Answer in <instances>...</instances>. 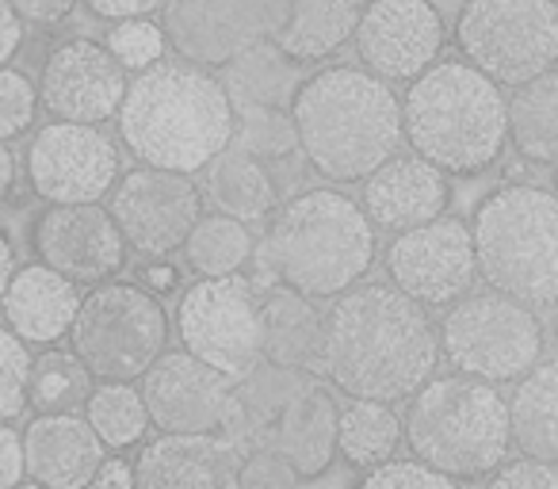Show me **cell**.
<instances>
[{
  "label": "cell",
  "instance_id": "6da1fadb",
  "mask_svg": "<svg viewBox=\"0 0 558 489\" xmlns=\"http://www.w3.org/2000/svg\"><path fill=\"white\" fill-rule=\"evenodd\" d=\"M440 364V329L428 306L395 283H364L333 298L326 314L322 375L349 398L402 402L413 398Z\"/></svg>",
  "mask_w": 558,
  "mask_h": 489
},
{
  "label": "cell",
  "instance_id": "7a4b0ae2",
  "mask_svg": "<svg viewBox=\"0 0 558 489\" xmlns=\"http://www.w3.org/2000/svg\"><path fill=\"white\" fill-rule=\"evenodd\" d=\"M233 108L222 77L203 65L154 62L126 85L119 138L142 164L169 172H203L233 142Z\"/></svg>",
  "mask_w": 558,
  "mask_h": 489
},
{
  "label": "cell",
  "instance_id": "3957f363",
  "mask_svg": "<svg viewBox=\"0 0 558 489\" xmlns=\"http://www.w3.org/2000/svg\"><path fill=\"white\" fill-rule=\"evenodd\" d=\"M291 119L311 169L333 184L367 180L405 138L402 100L390 81L352 65H329L299 81Z\"/></svg>",
  "mask_w": 558,
  "mask_h": 489
},
{
  "label": "cell",
  "instance_id": "277c9868",
  "mask_svg": "<svg viewBox=\"0 0 558 489\" xmlns=\"http://www.w3.org/2000/svg\"><path fill=\"white\" fill-rule=\"evenodd\" d=\"M264 276L306 298H337L356 288L379 260L375 222L352 195L311 187L271 215L264 241H256Z\"/></svg>",
  "mask_w": 558,
  "mask_h": 489
},
{
  "label": "cell",
  "instance_id": "5b68a950",
  "mask_svg": "<svg viewBox=\"0 0 558 489\" xmlns=\"http://www.w3.org/2000/svg\"><path fill=\"white\" fill-rule=\"evenodd\" d=\"M402 131L413 154L448 176H482L509 146V100L466 58L433 62L405 88Z\"/></svg>",
  "mask_w": 558,
  "mask_h": 489
},
{
  "label": "cell",
  "instance_id": "8992f818",
  "mask_svg": "<svg viewBox=\"0 0 558 489\" xmlns=\"http://www.w3.org/2000/svg\"><path fill=\"white\" fill-rule=\"evenodd\" d=\"M402 436L413 459L436 466L451 481L489 478L512 448L509 402L497 394V382L463 371L433 375L410 398Z\"/></svg>",
  "mask_w": 558,
  "mask_h": 489
},
{
  "label": "cell",
  "instance_id": "52a82bcc",
  "mask_svg": "<svg viewBox=\"0 0 558 489\" xmlns=\"http://www.w3.org/2000/svg\"><path fill=\"white\" fill-rule=\"evenodd\" d=\"M478 280L527 306H558V195L494 187L471 218Z\"/></svg>",
  "mask_w": 558,
  "mask_h": 489
},
{
  "label": "cell",
  "instance_id": "ba28073f",
  "mask_svg": "<svg viewBox=\"0 0 558 489\" xmlns=\"http://www.w3.org/2000/svg\"><path fill=\"white\" fill-rule=\"evenodd\" d=\"M70 344L93 379L134 382L149 371L169 344V314L161 295L142 283L104 280L81 298L70 326Z\"/></svg>",
  "mask_w": 558,
  "mask_h": 489
},
{
  "label": "cell",
  "instance_id": "9c48e42d",
  "mask_svg": "<svg viewBox=\"0 0 558 489\" xmlns=\"http://www.w3.org/2000/svg\"><path fill=\"white\" fill-rule=\"evenodd\" d=\"M440 356L456 371L486 382H517L543 356V321L535 306L486 288L451 303L440 321Z\"/></svg>",
  "mask_w": 558,
  "mask_h": 489
},
{
  "label": "cell",
  "instance_id": "30bf717a",
  "mask_svg": "<svg viewBox=\"0 0 558 489\" xmlns=\"http://www.w3.org/2000/svg\"><path fill=\"white\" fill-rule=\"evenodd\" d=\"M456 47L501 88L558 65V0H466Z\"/></svg>",
  "mask_w": 558,
  "mask_h": 489
},
{
  "label": "cell",
  "instance_id": "8fae6325",
  "mask_svg": "<svg viewBox=\"0 0 558 489\" xmlns=\"http://www.w3.org/2000/svg\"><path fill=\"white\" fill-rule=\"evenodd\" d=\"M260 288L248 276H203L180 295L177 337L192 356L241 382L264 364Z\"/></svg>",
  "mask_w": 558,
  "mask_h": 489
},
{
  "label": "cell",
  "instance_id": "7c38bea8",
  "mask_svg": "<svg viewBox=\"0 0 558 489\" xmlns=\"http://www.w3.org/2000/svg\"><path fill=\"white\" fill-rule=\"evenodd\" d=\"M387 276L402 295L421 306L459 303L478 283L471 225L440 215L433 222L398 230L387 249Z\"/></svg>",
  "mask_w": 558,
  "mask_h": 489
},
{
  "label": "cell",
  "instance_id": "4fadbf2b",
  "mask_svg": "<svg viewBox=\"0 0 558 489\" xmlns=\"http://www.w3.org/2000/svg\"><path fill=\"white\" fill-rule=\"evenodd\" d=\"M108 210L123 230L126 249L142 257H172L203 218V192L187 172L142 164L116 180Z\"/></svg>",
  "mask_w": 558,
  "mask_h": 489
},
{
  "label": "cell",
  "instance_id": "5bb4252c",
  "mask_svg": "<svg viewBox=\"0 0 558 489\" xmlns=\"http://www.w3.org/2000/svg\"><path fill=\"white\" fill-rule=\"evenodd\" d=\"M119 176V149L96 123L54 119L27 149V184L47 203H100Z\"/></svg>",
  "mask_w": 558,
  "mask_h": 489
},
{
  "label": "cell",
  "instance_id": "9a60e30c",
  "mask_svg": "<svg viewBox=\"0 0 558 489\" xmlns=\"http://www.w3.org/2000/svg\"><path fill=\"white\" fill-rule=\"evenodd\" d=\"M448 27L433 0H367L352 42L364 62L383 81H413L440 62Z\"/></svg>",
  "mask_w": 558,
  "mask_h": 489
},
{
  "label": "cell",
  "instance_id": "2e32d148",
  "mask_svg": "<svg viewBox=\"0 0 558 489\" xmlns=\"http://www.w3.org/2000/svg\"><path fill=\"white\" fill-rule=\"evenodd\" d=\"M32 249L73 283H104L123 268L126 237L100 203H50L32 225Z\"/></svg>",
  "mask_w": 558,
  "mask_h": 489
},
{
  "label": "cell",
  "instance_id": "e0dca14e",
  "mask_svg": "<svg viewBox=\"0 0 558 489\" xmlns=\"http://www.w3.org/2000/svg\"><path fill=\"white\" fill-rule=\"evenodd\" d=\"M126 96V70L108 42L65 39L47 54L39 73V103L65 123H108Z\"/></svg>",
  "mask_w": 558,
  "mask_h": 489
},
{
  "label": "cell",
  "instance_id": "ac0fdd59",
  "mask_svg": "<svg viewBox=\"0 0 558 489\" xmlns=\"http://www.w3.org/2000/svg\"><path fill=\"white\" fill-rule=\"evenodd\" d=\"M161 27L180 58L203 70H222L248 47L268 39L271 4L268 0H165Z\"/></svg>",
  "mask_w": 558,
  "mask_h": 489
},
{
  "label": "cell",
  "instance_id": "d6986e66",
  "mask_svg": "<svg viewBox=\"0 0 558 489\" xmlns=\"http://www.w3.org/2000/svg\"><path fill=\"white\" fill-rule=\"evenodd\" d=\"M142 398L161 432H218L230 417L233 379L187 349L161 352L142 375Z\"/></svg>",
  "mask_w": 558,
  "mask_h": 489
},
{
  "label": "cell",
  "instance_id": "ffe728a7",
  "mask_svg": "<svg viewBox=\"0 0 558 489\" xmlns=\"http://www.w3.org/2000/svg\"><path fill=\"white\" fill-rule=\"evenodd\" d=\"M245 448L215 432H161L134 459L142 489H230L238 486Z\"/></svg>",
  "mask_w": 558,
  "mask_h": 489
},
{
  "label": "cell",
  "instance_id": "44dd1931",
  "mask_svg": "<svg viewBox=\"0 0 558 489\" xmlns=\"http://www.w3.org/2000/svg\"><path fill=\"white\" fill-rule=\"evenodd\" d=\"M451 207V176L421 154H395L364 180V210L375 230H410Z\"/></svg>",
  "mask_w": 558,
  "mask_h": 489
},
{
  "label": "cell",
  "instance_id": "7402d4cb",
  "mask_svg": "<svg viewBox=\"0 0 558 489\" xmlns=\"http://www.w3.org/2000/svg\"><path fill=\"white\" fill-rule=\"evenodd\" d=\"M108 448L77 413H39L24 432L27 478L50 489H81L96 478Z\"/></svg>",
  "mask_w": 558,
  "mask_h": 489
},
{
  "label": "cell",
  "instance_id": "603a6c76",
  "mask_svg": "<svg viewBox=\"0 0 558 489\" xmlns=\"http://www.w3.org/2000/svg\"><path fill=\"white\" fill-rule=\"evenodd\" d=\"M337 405L333 390L322 382H303L291 394V402L279 409L276 425H271V443L283 451L295 474L303 481H314L333 466L337 459Z\"/></svg>",
  "mask_w": 558,
  "mask_h": 489
},
{
  "label": "cell",
  "instance_id": "cb8c5ba5",
  "mask_svg": "<svg viewBox=\"0 0 558 489\" xmlns=\"http://www.w3.org/2000/svg\"><path fill=\"white\" fill-rule=\"evenodd\" d=\"M77 306V283L39 260V265L12 272L0 310H4V321H9L12 333H20L27 344H54L62 337H70Z\"/></svg>",
  "mask_w": 558,
  "mask_h": 489
},
{
  "label": "cell",
  "instance_id": "d4e9b609",
  "mask_svg": "<svg viewBox=\"0 0 558 489\" xmlns=\"http://www.w3.org/2000/svg\"><path fill=\"white\" fill-rule=\"evenodd\" d=\"M326 352V314H318L314 298L291 288H271L260 298V356L264 364L283 371L322 375Z\"/></svg>",
  "mask_w": 558,
  "mask_h": 489
},
{
  "label": "cell",
  "instance_id": "484cf974",
  "mask_svg": "<svg viewBox=\"0 0 558 489\" xmlns=\"http://www.w3.org/2000/svg\"><path fill=\"white\" fill-rule=\"evenodd\" d=\"M268 39L295 62L333 58L352 39L367 0H268Z\"/></svg>",
  "mask_w": 558,
  "mask_h": 489
},
{
  "label": "cell",
  "instance_id": "4316f807",
  "mask_svg": "<svg viewBox=\"0 0 558 489\" xmlns=\"http://www.w3.org/2000/svg\"><path fill=\"white\" fill-rule=\"evenodd\" d=\"M207 176H203V203L218 210V215H230L238 222H264L268 215H276V180L264 169V161L248 154H222L207 164Z\"/></svg>",
  "mask_w": 558,
  "mask_h": 489
},
{
  "label": "cell",
  "instance_id": "83f0119b",
  "mask_svg": "<svg viewBox=\"0 0 558 489\" xmlns=\"http://www.w3.org/2000/svg\"><path fill=\"white\" fill-rule=\"evenodd\" d=\"M509 425L520 455L558 463V359L520 375L509 398Z\"/></svg>",
  "mask_w": 558,
  "mask_h": 489
},
{
  "label": "cell",
  "instance_id": "f1b7e54d",
  "mask_svg": "<svg viewBox=\"0 0 558 489\" xmlns=\"http://www.w3.org/2000/svg\"><path fill=\"white\" fill-rule=\"evenodd\" d=\"M509 142L527 164H558V65L509 96Z\"/></svg>",
  "mask_w": 558,
  "mask_h": 489
},
{
  "label": "cell",
  "instance_id": "f546056e",
  "mask_svg": "<svg viewBox=\"0 0 558 489\" xmlns=\"http://www.w3.org/2000/svg\"><path fill=\"white\" fill-rule=\"evenodd\" d=\"M222 85L233 108H291V96L299 88V62L264 39L222 65Z\"/></svg>",
  "mask_w": 558,
  "mask_h": 489
},
{
  "label": "cell",
  "instance_id": "4dcf8cb0",
  "mask_svg": "<svg viewBox=\"0 0 558 489\" xmlns=\"http://www.w3.org/2000/svg\"><path fill=\"white\" fill-rule=\"evenodd\" d=\"M402 443V417L395 413L390 402H375V398H352L341 405L337 417V455L352 466V470H372V466L387 463Z\"/></svg>",
  "mask_w": 558,
  "mask_h": 489
},
{
  "label": "cell",
  "instance_id": "1f68e13d",
  "mask_svg": "<svg viewBox=\"0 0 558 489\" xmlns=\"http://www.w3.org/2000/svg\"><path fill=\"white\" fill-rule=\"evenodd\" d=\"M256 241L248 233V222H238L230 215H203L192 225L184 241V257L187 265L199 276H230L253 260Z\"/></svg>",
  "mask_w": 558,
  "mask_h": 489
},
{
  "label": "cell",
  "instance_id": "d6a6232c",
  "mask_svg": "<svg viewBox=\"0 0 558 489\" xmlns=\"http://www.w3.org/2000/svg\"><path fill=\"white\" fill-rule=\"evenodd\" d=\"M93 394V371L77 352L47 349L35 356L32 382H27V405L35 413H77Z\"/></svg>",
  "mask_w": 558,
  "mask_h": 489
},
{
  "label": "cell",
  "instance_id": "836d02e7",
  "mask_svg": "<svg viewBox=\"0 0 558 489\" xmlns=\"http://www.w3.org/2000/svg\"><path fill=\"white\" fill-rule=\"evenodd\" d=\"M85 417L96 428V436L104 440V448L126 451L146 436L149 428V409L142 390H134L131 382H111L100 379V387H93L85 402Z\"/></svg>",
  "mask_w": 558,
  "mask_h": 489
},
{
  "label": "cell",
  "instance_id": "e575fe53",
  "mask_svg": "<svg viewBox=\"0 0 558 489\" xmlns=\"http://www.w3.org/2000/svg\"><path fill=\"white\" fill-rule=\"evenodd\" d=\"M233 142L256 161H279L299 149V126L291 108H238Z\"/></svg>",
  "mask_w": 558,
  "mask_h": 489
},
{
  "label": "cell",
  "instance_id": "d590c367",
  "mask_svg": "<svg viewBox=\"0 0 558 489\" xmlns=\"http://www.w3.org/2000/svg\"><path fill=\"white\" fill-rule=\"evenodd\" d=\"M32 352L20 333L0 326V420H16L27 409V382H32Z\"/></svg>",
  "mask_w": 558,
  "mask_h": 489
},
{
  "label": "cell",
  "instance_id": "8d00e7d4",
  "mask_svg": "<svg viewBox=\"0 0 558 489\" xmlns=\"http://www.w3.org/2000/svg\"><path fill=\"white\" fill-rule=\"evenodd\" d=\"M165 27L154 24L149 16L134 20H116V27L108 32V50L123 62V70H149L154 62H161L165 54Z\"/></svg>",
  "mask_w": 558,
  "mask_h": 489
},
{
  "label": "cell",
  "instance_id": "74e56055",
  "mask_svg": "<svg viewBox=\"0 0 558 489\" xmlns=\"http://www.w3.org/2000/svg\"><path fill=\"white\" fill-rule=\"evenodd\" d=\"M39 111V88L27 73L0 65V142L24 138L35 126Z\"/></svg>",
  "mask_w": 558,
  "mask_h": 489
},
{
  "label": "cell",
  "instance_id": "f35d334b",
  "mask_svg": "<svg viewBox=\"0 0 558 489\" xmlns=\"http://www.w3.org/2000/svg\"><path fill=\"white\" fill-rule=\"evenodd\" d=\"M364 486L367 489H448L456 481L448 474H440L436 466L421 463V459H395L390 455L387 463L364 470Z\"/></svg>",
  "mask_w": 558,
  "mask_h": 489
},
{
  "label": "cell",
  "instance_id": "ab89813d",
  "mask_svg": "<svg viewBox=\"0 0 558 489\" xmlns=\"http://www.w3.org/2000/svg\"><path fill=\"white\" fill-rule=\"evenodd\" d=\"M299 481L303 478H299L295 466L283 459V451H279L276 443L245 451L238 486H245V489H291V486H299Z\"/></svg>",
  "mask_w": 558,
  "mask_h": 489
},
{
  "label": "cell",
  "instance_id": "60d3db41",
  "mask_svg": "<svg viewBox=\"0 0 558 489\" xmlns=\"http://www.w3.org/2000/svg\"><path fill=\"white\" fill-rule=\"evenodd\" d=\"M489 478H494V486H501V489H558V463L524 455L509 466L501 463Z\"/></svg>",
  "mask_w": 558,
  "mask_h": 489
},
{
  "label": "cell",
  "instance_id": "b9f144b4",
  "mask_svg": "<svg viewBox=\"0 0 558 489\" xmlns=\"http://www.w3.org/2000/svg\"><path fill=\"white\" fill-rule=\"evenodd\" d=\"M27 478L24 463V436L9 428V420H0V489H12Z\"/></svg>",
  "mask_w": 558,
  "mask_h": 489
},
{
  "label": "cell",
  "instance_id": "7bdbcfd3",
  "mask_svg": "<svg viewBox=\"0 0 558 489\" xmlns=\"http://www.w3.org/2000/svg\"><path fill=\"white\" fill-rule=\"evenodd\" d=\"M9 4L24 16V24H62L77 9V0H9Z\"/></svg>",
  "mask_w": 558,
  "mask_h": 489
},
{
  "label": "cell",
  "instance_id": "ee69618b",
  "mask_svg": "<svg viewBox=\"0 0 558 489\" xmlns=\"http://www.w3.org/2000/svg\"><path fill=\"white\" fill-rule=\"evenodd\" d=\"M88 12H93L96 20H134V16H149V12H157L165 4V0H85Z\"/></svg>",
  "mask_w": 558,
  "mask_h": 489
},
{
  "label": "cell",
  "instance_id": "f6af8a7d",
  "mask_svg": "<svg viewBox=\"0 0 558 489\" xmlns=\"http://www.w3.org/2000/svg\"><path fill=\"white\" fill-rule=\"evenodd\" d=\"M20 47H24V16L9 0H0V65H9Z\"/></svg>",
  "mask_w": 558,
  "mask_h": 489
},
{
  "label": "cell",
  "instance_id": "bcb514c9",
  "mask_svg": "<svg viewBox=\"0 0 558 489\" xmlns=\"http://www.w3.org/2000/svg\"><path fill=\"white\" fill-rule=\"evenodd\" d=\"M142 288L154 291V295H165V291L180 288V272L169 265L165 257H149V265L142 268Z\"/></svg>",
  "mask_w": 558,
  "mask_h": 489
},
{
  "label": "cell",
  "instance_id": "7dc6e473",
  "mask_svg": "<svg viewBox=\"0 0 558 489\" xmlns=\"http://www.w3.org/2000/svg\"><path fill=\"white\" fill-rule=\"evenodd\" d=\"M96 486H134V466H126V459H104L96 466Z\"/></svg>",
  "mask_w": 558,
  "mask_h": 489
},
{
  "label": "cell",
  "instance_id": "c3c4849f",
  "mask_svg": "<svg viewBox=\"0 0 558 489\" xmlns=\"http://www.w3.org/2000/svg\"><path fill=\"white\" fill-rule=\"evenodd\" d=\"M12 184H16V157L0 142V207H4V199L12 195Z\"/></svg>",
  "mask_w": 558,
  "mask_h": 489
},
{
  "label": "cell",
  "instance_id": "681fc988",
  "mask_svg": "<svg viewBox=\"0 0 558 489\" xmlns=\"http://www.w3.org/2000/svg\"><path fill=\"white\" fill-rule=\"evenodd\" d=\"M12 272H16V253H12L9 233L0 230V303H4V291H9Z\"/></svg>",
  "mask_w": 558,
  "mask_h": 489
},
{
  "label": "cell",
  "instance_id": "f907efd6",
  "mask_svg": "<svg viewBox=\"0 0 558 489\" xmlns=\"http://www.w3.org/2000/svg\"><path fill=\"white\" fill-rule=\"evenodd\" d=\"M550 341H555V349H558V314H555V326H550Z\"/></svg>",
  "mask_w": 558,
  "mask_h": 489
},
{
  "label": "cell",
  "instance_id": "816d5d0a",
  "mask_svg": "<svg viewBox=\"0 0 558 489\" xmlns=\"http://www.w3.org/2000/svg\"><path fill=\"white\" fill-rule=\"evenodd\" d=\"M555 195H558V164H555Z\"/></svg>",
  "mask_w": 558,
  "mask_h": 489
}]
</instances>
